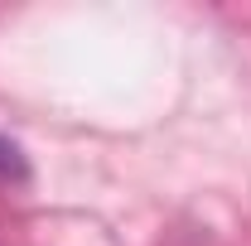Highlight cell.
<instances>
[{
	"label": "cell",
	"instance_id": "1",
	"mask_svg": "<svg viewBox=\"0 0 251 246\" xmlns=\"http://www.w3.org/2000/svg\"><path fill=\"white\" fill-rule=\"evenodd\" d=\"M25 179H29V164H25L20 145L0 135V184H25Z\"/></svg>",
	"mask_w": 251,
	"mask_h": 246
}]
</instances>
